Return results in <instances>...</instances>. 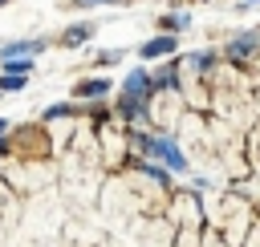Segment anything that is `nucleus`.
Returning a JSON list of instances; mask_svg holds the SVG:
<instances>
[{
    "instance_id": "nucleus-15",
    "label": "nucleus",
    "mask_w": 260,
    "mask_h": 247,
    "mask_svg": "<svg viewBox=\"0 0 260 247\" xmlns=\"http://www.w3.org/2000/svg\"><path fill=\"white\" fill-rule=\"evenodd\" d=\"M0 4H8V0H0Z\"/></svg>"
},
{
    "instance_id": "nucleus-6",
    "label": "nucleus",
    "mask_w": 260,
    "mask_h": 247,
    "mask_svg": "<svg viewBox=\"0 0 260 247\" xmlns=\"http://www.w3.org/2000/svg\"><path fill=\"white\" fill-rule=\"evenodd\" d=\"M102 93H110V81L106 77H93V81H81L77 85V97H102Z\"/></svg>"
},
{
    "instance_id": "nucleus-10",
    "label": "nucleus",
    "mask_w": 260,
    "mask_h": 247,
    "mask_svg": "<svg viewBox=\"0 0 260 247\" xmlns=\"http://www.w3.org/2000/svg\"><path fill=\"white\" fill-rule=\"evenodd\" d=\"M0 89H4V93L24 89V73H0Z\"/></svg>"
},
{
    "instance_id": "nucleus-11",
    "label": "nucleus",
    "mask_w": 260,
    "mask_h": 247,
    "mask_svg": "<svg viewBox=\"0 0 260 247\" xmlns=\"http://www.w3.org/2000/svg\"><path fill=\"white\" fill-rule=\"evenodd\" d=\"M187 24H191V16H183V12L162 16V28H167V32H179V28H187Z\"/></svg>"
},
{
    "instance_id": "nucleus-9",
    "label": "nucleus",
    "mask_w": 260,
    "mask_h": 247,
    "mask_svg": "<svg viewBox=\"0 0 260 247\" xmlns=\"http://www.w3.org/2000/svg\"><path fill=\"white\" fill-rule=\"evenodd\" d=\"M32 57H4V73H28Z\"/></svg>"
},
{
    "instance_id": "nucleus-8",
    "label": "nucleus",
    "mask_w": 260,
    "mask_h": 247,
    "mask_svg": "<svg viewBox=\"0 0 260 247\" xmlns=\"http://www.w3.org/2000/svg\"><path fill=\"white\" fill-rule=\"evenodd\" d=\"M122 85H126V89H134V93H146V89H150V77H146L142 69H130V77H126Z\"/></svg>"
},
{
    "instance_id": "nucleus-3",
    "label": "nucleus",
    "mask_w": 260,
    "mask_h": 247,
    "mask_svg": "<svg viewBox=\"0 0 260 247\" xmlns=\"http://www.w3.org/2000/svg\"><path fill=\"white\" fill-rule=\"evenodd\" d=\"M142 105H146V93H134V89H122V101H118V109H122L126 117H142Z\"/></svg>"
},
{
    "instance_id": "nucleus-7",
    "label": "nucleus",
    "mask_w": 260,
    "mask_h": 247,
    "mask_svg": "<svg viewBox=\"0 0 260 247\" xmlns=\"http://www.w3.org/2000/svg\"><path fill=\"white\" fill-rule=\"evenodd\" d=\"M89 32H93V24H73V28H65V45H85Z\"/></svg>"
},
{
    "instance_id": "nucleus-5",
    "label": "nucleus",
    "mask_w": 260,
    "mask_h": 247,
    "mask_svg": "<svg viewBox=\"0 0 260 247\" xmlns=\"http://www.w3.org/2000/svg\"><path fill=\"white\" fill-rule=\"evenodd\" d=\"M256 45H260V32H248V36H240V40L228 45V57H248Z\"/></svg>"
},
{
    "instance_id": "nucleus-13",
    "label": "nucleus",
    "mask_w": 260,
    "mask_h": 247,
    "mask_svg": "<svg viewBox=\"0 0 260 247\" xmlns=\"http://www.w3.org/2000/svg\"><path fill=\"white\" fill-rule=\"evenodd\" d=\"M73 4H118V0H73Z\"/></svg>"
},
{
    "instance_id": "nucleus-14",
    "label": "nucleus",
    "mask_w": 260,
    "mask_h": 247,
    "mask_svg": "<svg viewBox=\"0 0 260 247\" xmlns=\"http://www.w3.org/2000/svg\"><path fill=\"white\" fill-rule=\"evenodd\" d=\"M4 130H8V121H4V117H0V134H4Z\"/></svg>"
},
{
    "instance_id": "nucleus-1",
    "label": "nucleus",
    "mask_w": 260,
    "mask_h": 247,
    "mask_svg": "<svg viewBox=\"0 0 260 247\" xmlns=\"http://www.w3.org/2000/svg\"><path fill=\"white\" fill-rule=\"evenodd\" d=\"M150 154H154V158H162V162H167V170H187V158L175 150V142H171V138H154V142H150Z\"/></svg>"
},
{
    "instance_id": "nucleus-4",
    "label": "nucleus",
    "mask_w": 260,
    "mask_h": 247,
    "mask_svg": "<svg viewBox=\"0 0 260 247\" xmlns=\"http://www.w3.org/2000/svg\"><path fill=\"white\" fill-rule=\"evenodd\" d=\"M41 49H45L41 40H12V45L0 49V57H37Z\"/></svg>"
},
{
    "instance_id": "nucleus-12",
    "label": "nucleus",
    "mask_w": 260,
    "mask_h": 247,
    "mask_svg": "<svg viewBox=\"0 0 260 247\" xmlns=\"http://www.w3.org/2000/svg\"><path fill=\"white\" fill-rule=\"evenodd\" d=\"M69 113H73V105H49V109H45V117H49V121H57V117H69Z\"/></svg>"
},
{
    "instance_id": "nucleus-2",
    "label": "nucleus",
    "mask_w": 260,
    "mask_h": 247,
    "mask_svg": "<svg viewBox=\"0 0 260 247\" xmlns=\"http://www.w3.org/2000/svg\"><path fill=\"white\" fill-rule=\"evenodd\" d=\"M175 49H179V40H175V32H162V36H150V40H146V45H142L138 53H142L146 61H154V57H171Z\"/></svg>"
}]
</instances>
